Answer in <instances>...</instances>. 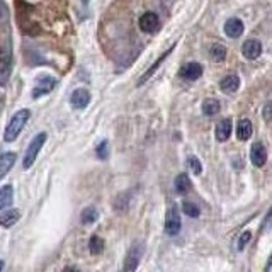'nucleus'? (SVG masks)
<instances>
[{
  "label": "nucleus",
  "mask_w": 272,
  "mask_h": 272,
  "mask_svg": "<svg viewBox=\"0 0 272 272\" xmlns=\"http://www.w3.org/2000/svg\"><path fill=\"white\" fill-rule=\"evenodd\" d=\"M29 118H31V111H29V109L17 111V113L11 118V121H9L6 131H4V140H6L7 143L14 142V140L21 134V131L24 129V126H26Z\"/></svg>",
  "instance_id": "obj_1"
},
{
  "label": "nucleus",
  "mask_w": 272,
  "mask_h": 272,
  "mask_svg": "<svg viewBox=\"0 0 272 272\" xmlns=\"http://www.w3.org/2000/svg\"><path fill=\"white\" fill-rule=\"evenodd\" d=\"M46 140H48V133H40V134H36L34 138L31 140V143H29V147L26 150V155H24V160H22V167L24 168H31L34 162H36V158H38V155H40L41 152V148L45 147V143H46Z\"/></svg>",
  "instance_id": "obj_2"
},
{
  "label": "nucleus",
  "mask_w": 272,
  "mask_h": 272,
  "mask_svg": "<svg viewBox=\"0 0 272 272\" xmlns=\"http://www.w3.org/2000/svg\"><path fill=\"white\" fill-rule=\"evenodd\" d=\"M182 228V221H181V215H179L177 208H168L167 215H165V233L168 236H176Z\"/></svg>",
  "instance_id": "obj_3"
},
{
  "label": "nucleus",
  "mask_w": 272,
  "mask_h": 272,
  "mask_svg": "<svg viewBox=\"0 0 272 272\" xmlns=\"http://www.w3.org/2000/svg\"><path fill=\"white\" fill-rule=\"evenodd\" d=\"M145 247L142 244H134L126 254V260H124V270H136L142 262Z\"/></svg>",
  "instance_id": "obj_4"
},
{
  "label": "nucleus",
  "mask_w": 272,
  "mask_h": 272,
  "mask_svg": "<svg viewBox=\"0 0 272 272\" xmlns=\"http://www.w3.org/2000/svg\"><path fill=\"white\" fill-rule=\"evenodd\" d=\"M56 87V79L55 77H43V79L38 82L36 85H34V89L31 92V95H32V99H38V97H41V95H46V94H50V92L55 89Z\"/></svg>",
  "instance_id": "obj_5"
},
{
  "label": "nucleus",
  "mask_w": 272,
  "mask_h": 272,
  "mask_svg": "<svg viewBox=\"0 0 272 272\" xmlns=\"http://www.w3.org/2000/svg\"><path fill=\"white\" fill-rule=\"evenodd\" d=\"M140 29L143 32H157L160 27V19L155 12H145L142 17H140Z\"/></svg>",
  "instance_id": "obj_6"
},
{
  "label": "nucleus",
  "mask_w": 272,
  "mask_h": 272,
  "mask_svg": "<svg viewBox=\"0 0 272 272\" xmlns=\"http://www.w3.org/2000/svg\"><path fill=\"white\" fill-rule=\"evenodd\" d=\"M70 104L74 109H85L90 104V92L87 89H77L72 92Z\"/></svg>",
  "instance_id": "obj_7"
},
{
  "label": "nucleus",
  "mask_w": 272,
  "mask_h": 272,
  "mask_svg": "<svg viewBox=\"0 0 272 272\" xmlns=\"http://www.w3.org/2000/svg\"><path fill=\"white\" fill-rule=\"evenodd\" d=\"M179 75H181V79L187 80V82L197 80V79H201V75H202V66L196 61L187 63V65H184L181 68V74Z\"/></svg>",
  "instance_id": "obj_8"
},
{
  "label": "nucleus",
  "mask_w": 272,
  "mask_h": 272,
  "mask_svg": "<svg viewBox=\"0 0 272 272\" xmlns=\"http://www.w3.org/2000/svg\"><path fill=\"white\" fill-rule=\"evenodd\" d=\"M250 160L255 167H264L267 163V150L262 143H254L250 150Z\"/></svg>",
  "instance_id": "obj_9"
},
{
  "label": "nucleus",
  "mask_w": 272,
  "mask_h": 272,
  "mask_svg": "<svg viewBox=\"0 0 272 272\" xmlns=\"http://www.w3.org/2000/svg\"><path fill=\"white\" fill-rule=\"evenodd\" d=\"M244 22L240 21V19L236 17H231L228 19V21L225 22V32L228 38H231V40H236V38H240L242 34H244Z\"/></svg>",
  "instance_id": "obj_10"
},
{
  "label": "nucleus",
  "mask_w": 272,
  "mask_h": 272,
  "mask_svg": "<svg viewBox=\"0 0 272 272\" xmlns=\"http://www.w3.org/2000/svg\"><path fill=\"white\" fill-rule=\"evenodd\" d=\"M242 53L247 60H257L262 55V43L257 40H249L245 41L244 48H242Z\"/></svg>",
  "instance_id": "obj_11"
},
{
  "label": "nucleus",
  "mask_w": 272,
  "mask_h": 272,
  "mask_svg": "<svg viewBox=\"0 0 272 272\" xmlns=\"http://www.w3.org/2000/svg\"><path fill=\"white\" fill-rule=\"evenodd\" d=\"M14 163H16V153L7 152V153L0 155V181H2V179L11 172Z\"/></svg>",
  "instance_id": "obj_12"
},
{
  "label": "nucleus",
  "mask_w": 272,
  "mask_h": 272,
  "mask_svg": "<svg viewBox=\"0 0 272 272\" xmlns=\"http://www.w3.org/2000/svg\"><path fill=\"white\" fill-rule=\"evenodd\" d=\"M174 48H176V45H172V46H170V48H168V50H167V51H165V53H163V55H162V56H160V58H158V60H157V61H155V63H153V65L148 68V70H147V72H145V74L142 75V79H140V82H138V85H143V84H145V82H147V80L150 79V77H152V75L155 74V72H157V70H158V66H160V65H162V63H163L165 60H167V56L170 55V53H172V50H174Z\"/></svg>",
  "instance_id": "obj_13"
},
{
  "label": "nucleus",
  "mask_w": 272,
  "mask_h": 272,
  "mask_svg": "<svg viewBox=\"0 0 272 272\" xmlns=\"http://www.w3.org/2000/svg\"><path fill=\"white\" fill-rule=\"evenodd\" d=\"M19 220H21V211L19 210H7L0 215V226L12 228Z\"/></svg>",
  "instance_id": "obj_14"
},
{
  "label": "nucleus",
  "mask_w": 272,
  "mask_h": 272,
  "mask_svg": "<svg viewBox=\"0 0 272 272\" xmlns=\"http://www.w3.org/2000/svg\"><path fill=\"white\" fill-rule=\"evenodd\" d=\"M240 87V79L236 75H226L225 79L220 82V89L225 92V94H235Z\"/></svg>",
  "instance_id": "obj_15"
},
{
  "label": "nucleus",
  "mask_w": 272,
  "mask_h": 272,
  "mask_svg": "<svg viewBox=\"0 0 272 272\" xmlns=\"http://www.w3.org/2000/svg\"><path fill=\"white\" fill-rule=\"evenodd\" d=\"M254 133V126H252L250 119H240V123L236 126V136L242 142H247Z\"/></svg>",
  "instance_id": "obj_16"
},
{
  "label": "nucleus",
  "mask_w": 272,
  "mask_h": 272,
  "mask_svg": "<svg viewBox=\"0 0 272 272\" xmlns=\"http://www.w3.org/2000/svg\"><path fill=\"white\" fill-rule=\"evenodd\" d=\"M231 136V119H223L216 126V140L218 142H226Z\"/></svg>",
  "instance_id": "obj_17"
},
{
  "label": "nucleus",
  "mask_w": 272,
  "mask_h": 272,
  "mask_svg": "<svg viewBox=\"0 0 272 272\" xmlns=\"http://www.w3.org/2000/svg\"><path fill=\"white\" fill-rule=\"evenodd\" d=\"M174 186H176V192L184 196V194H187L189 191H191L192 184H191V179H189L187 174H179V176L176 177Z\"/></svg>",
  "instance_id": "obj_18"
},
{
  "label": "nucleus",
  "mask_w": 272,
  "mask_h": 272,
  "mask_svg": "<svg viewBox=\"0 0 272 272\" xmlns=\"http://www.w3.org/2000/svg\"><path fill=\"white\" fill-rule=\"evenodd\" d=\"M14 201V189L12 186H2L0 187V210H7Z\"/></svg>",
  "instance_id": "obj_19"
},
{
  "label": "nucleus",
  "mask_w": 272,
  "mask_h": 272,
  "mask_svg": "<svg viewBox=\"0 0 272 272\" xmlns=\"http://www.w3.org/2000/svg\"><path fill=\"white\" fill-rule=\"evenodd\" d=\"M210 55H211V60L213 61L221 63V61H225V58H226V48L223 46V45H220V43H216V45L211 46Z\"/></svg>",
  "instance_id": "obj_20"
},
{
  "label": "nucleus",
  "mask_w": 272,
  "mask_h": 272,
  "mask_svg": "<svg viewBox=\"0 0 272 272\" xmlns=\"http://www.w3.org/2000/svg\"><path fill=\"white\" fill-rule=\"evenodd\" d=\"M89 250L92 255H99L104 252V240L97 235H92L90 240H89Z\"/></svg>",
  "instance_id": "obj_21"
},
{
  "label": "nucleus",
  "mask_w": 272,
  "mask_h": 272,
  "mask_svg": "<svg viewBox=\"0 0 272 272\" xmlns=\"http://www.w3.org/2000/svg\"><path fill=\"white\" fill-rule=\"evenodd\" d=\"M97 218H99V211L95 210V208H85L84 211H82V215H80V220L84 225H92V223H95L97 221Z\"/></svg>",
  "instance_id": "obj_22"
},
{
  "label": "nucleus",
  "mask_w": 272,
  "mask_h": 272,
  "mask_svg": "<svg viewBox=\"0 0 272 272\" xmlns=\"http://www.w3.org/2000/svg\"><path fill=\"white\" fill-rule=\"evenodd\" d=\"M202 113L206 116H215L220 113V102L216 99H208L202 104Z\"/></svg>",
  "instance_id": "obj_23"
},
{
  "label": "nucleus",
  "mask_w": 272,
  "mask_h": 272,
  "mask_svg": "<svg viewBox=\"0 0 272 272\" xmlns=\"http://www.w3.org/2000/svg\"><path fill=\"white\" fill-rule=\"evenodd\" d=\"M182 211H184V215L189 218H199V215H201V210L197 208V204L189 202V201L182 204Z\"/></svg>",
  "instance_id": "obj_24"
},
{
  "label": "nucleus",
  "mask_w": 272,
  "mask_h": 272,
  "mask_svg": "<svg viewBox=\"0 0 272 272\" xmlns=\"http://www.w3.org/2000/svg\"><path fill=\"white\" fill-rule=\"evenodd\" d=\"M9 68H11V53L9 50H0V72L7 74Z\"/></svg>",
  "instance_id": "obj_25"
},
{
  "label": "nucleus",
  "mask_w": 272,
  "mask_h": 272,
  "mask_svg": "<svg viewBox=\"0 0 272 272\" xmlns=\"http://www.w3.org/2000/svg\"><path fill=\"white\" fill-rule=\"evenodd\" d=\"M95 153H97V157H99L100 160H106L109 157V143L106 142H100L99 145H97V148H95Z\"/></svg>",
  "instance_id": "obj_26"
},
{
  "label": "nucleus",
  "mask_w": 272,
  "mask_h": 272,
  "mask_svg": "<svg viewBox=\"0 0 272 272\" xmlns=\"http://www.w3.org/2000/svg\"><path fill=\"white\" fill-rule=\"evenodd\" d=\"M187 165L191 167V170H192L194 174H196V176H199V174L202 172V165H201V162H199V158L194 157V155L187 158Z\"/></svg>",
  "instance_id": "obj_27"
},
{
  "label": "nucleus",
  "mask_w": 272,
  "mask_h": 272,
  "mask_svg": "<svg viewBox=\"0 0 272 272\" xmlns=\"http://www.w3.org/2000/svg\"><path fill=\"white\" fill-rule=\"evenodd\" d=\"M250 240H252V233H250L249 230H247V231H244V233H242V235H240V238H238L236 249L242 252V250H244L245 247H247V244H249Z\"/></svg>",
  "instance_id": "obj_28"
},
{
  "label": "nucleus",
  "mask_w": 272,
  "mask_h": 272,
  "mask_svg": "<svg viewBox=\"0 0 272 272\" xmlns=\"http://www.w3.org/2000/svg\"><path fill=\"white\" fill-rule=\"evenodd\" d=\"M270 108H272L270 102H267V104L264 106V119L267 121V123L270 121Z\"/></svg>",
  "instance_id": "obj_29"
},
{
  "label": "nucleus",
  "mask_w": 272,
  "mask_h": 272,
  "mask_svg": "<svg viewBox=\"0 0 272 272\" xmlns=\"http://www.w3.org/2000/svg\"><path fill=\"white\" fill-rule=\"evenodd\" d=\"M2 269H4V262L0 260V270H2Z\"/></svg>",
  "instance_id": "obj_30"
}]
</instances>
